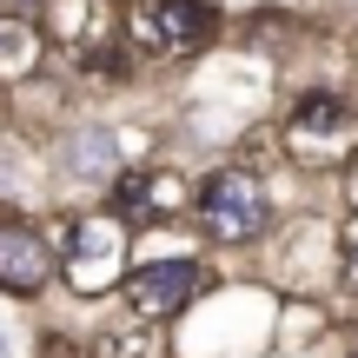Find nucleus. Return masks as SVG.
<instances>
[{
  "label": "nucleus",
  "instance_id": "4468645a",
  "mask_svg": "<svg viewBox=\"0 0 358 358\" xmlns=\"http://www.w3.org/2000/svg\"><path fill=\"white\" fill-rule=\"evenodd\" d=\"M345 358H358V352H345Z\"/></svg>",
  "mask_w": 358,
  "mask_h": 358
},
{
  "label": "nucleus",
  "instance_id": "20e7f679",
  "mask_svg": "<svg viewBox=\"0 0 358 358\" xmlns=\"http://www.w3.org/2000/svg\"><path fill=\"white\" fill-rule=\"evenodd\" d=\"M219 34L213 0H127L120 13V40L133 60H192Z\"/></svg>",
  "mask_w": 358,
  "mask_h": 358
},
{
  "label": "nucleus",
  "instance_id": "9d476101",
  "mask_svg": "<svg viewBox=\"0 0 358 358\" xmlns=\"http://www.w3.org/2000/svg\"><path fill=\"white\" fill-rule=\"evenodd\" d=\"M34 358H93L87 345H80V338H66V332H47V338H40V352Z\"/></svg>",
  "mask_w": 358,
  "mask_h": 358
},
{
  "label": "nucleus",
  "instance_id": "423d86ee",
  "mask_svg": "<svg viewBox=\"0 0 358 358\" xmlns=\"http://www.w3.org/2000/svg\"><path fill=\"white\" fill-rule=\"evenodd\" d=\"M60 272V252L47 245V232L34 226V219H0V292L13 299H34L40 285Z\"/></svg>",
  "mask_w": 358,
  "mask_h": 358
},
{
  "label": "nucleus",
  "instance_id": "9b49d317",
  "mask_svg": "<svg viewBox=\"0 0 358 358\" xmlns=\"http://www.w3.org/2000/svg\"><path fill=\"white\" fill-rule=\"evenodd\" d=\"M345 213H358V153H352V166H345Z\"/></svg>",
  "mask_w": 358,
  "mask_h": 358
},
{
  "label": "nucleus",
  "instance_id": "6e6552de",
  "mask_svg": "<svg viewBox=\"0 0 358 358\" xmlns=\"http://www.w3.org/2000/svg\"><path fill=\"white\" fill-rule=\"evenodd\" d=\"M47 53V34L20 13H0V80H27Z\"/></svg>",
  "mask_w": 358,
  "mask_h": 358
},
{
  "label": "nucleus",
  "instance_id": "ddd939ff",
  "mask_svg": "<svg viewBox=\"0 0 358 358\" xmlns=\"http://www.w3.org/2000/svg\"><path fill=\"white\" fill-rule=\"evenodd\" d=\"M0 358H7V345H0Z\"/></svg>",
  "mask_w": 358,
  "mask_h": 358
},
{
  "label": "nucleus",
  "instance_id": "7ed1b4c3",
  "mask_svg": "<svg viewBox=\"0 0 358 358\" xmlns=\"http://www.w3.org/2000/svg\"><path fill=\"white\" fill-rule=\"evenodd\" d=\"M127 272H133V219H120L113 206H87L73 219V232H66L60 279L80 299H106L127 285Z\"/></svg>",
  "mask_w": 358,
  "mask_h": 358
},
{
  "label": "nucleus",
  "instance_id": "f257e3e1",
  "mask_svg": "<svg viewBox=\"0 0 358 358\" xmlns=\"http://www.w3.org/2000/svg\"><path fill=\"white\" fill-rule=\"evenodd\" d=\"M279 140H285V159H292V166L338 173V166H352V153H358V106L345 93H332V87H312V93H299V100L285 106Z\"/></svg>",
  "mask_w": 358,
  "mask_h": 358
},
{
  "label": "nucleus",
  "instance_id": "f03ea898",
  "mask_svg": "<svg viewBox=\"0 0 358 358\" xmlns=\"http://www.w3.org/2000/svg\"><path fill=\"white\" fill-rule=\"evenodd\" d=\"M192 226L213 245H259L272 232V192L252 166H219L192 186Z\"/></svg>",
  "mask_w": 358,
  "mask_h": 358
},
{
  "label": "nucleus",
  "instance_id": "39448f33",
  "mask_svg": "<svg viewBox=\"0 0 358 358\" xmlns=\"http://www.w3.org/2000/svg\"><path fill=\"white\" fill-rule=\"evenodd\" d=\"M127 306H133V325H166V319H186L192 299L206 292V266L192 252H159V259H140L127 272Z\"/></svg>",
  "mask_w": 358,
  "mask_h": 358
},
{
  "label": "nucleus",
  "instance_id": "1a4fd4ad",
  "mask_svg": "<svg viewBox=\"0 0 358 358\" xmlns=\"http://www.w3.org/2000/svg\"><path fill=\"white\" fill-rule=\"evenodd\" d=\"M332 259H338V285L358 299V213L338 219V232H332Z\"/></svg>",
  "mask_w": 358,
  "mask_h": 358
},
{
  "label": "nucleus",
  "instance_id": "0eeeda50",
  "mask_svg": "<svg viewBox=\"0 0 358 358\" xmlns=\"http://www.w3.org/2000/svg\"><path fill=\"white\" fill-rule=\"evenodd\" d=\"M66 173L87 186H113L120 179V140L106 127H73L66 133Z\"/></svg>",
  "mask_w": 358,
  "mask_h": 358
},
{
  "label": "nucleus",
  "instance_id": "f8f14e48",
  "mask_svg": "<svg viewBox=\"0 0 358 358\" xmlns=\"http://www.w3.org/2000/svg\"><path fill=\"white\" fill-rule=\"evenodd\" d=\"M0 13H7V0H0Z\"/></svg>",
  "mask_w": 358,
  "mask_h": 358
}]
</instances>
